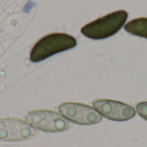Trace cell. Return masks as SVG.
I'll use <instances>...</instances> for the list:
<instances>
[{"label":"cell","instance_id":"6da1fadb","mask_svg":"<svg viewBox=\"0 0 147 147\" xmlns=\"http://www.w3.org/2000/svg\"><path fill=\"white\" fill-rule=\"evenodd\" d=\"M76 46L77 40L70 34L64 33L50 34L36 42L30 52L29 59L32 62H40Z\"/></svg>","mask_w":147,"mask_h":147},{"label":"cell","instance_id":"7a4b0ae2","mask_svg":"<svg viewBox=\"0 0 147 147\" xmlns=\"http://www.w3.org/2000/svg\"><path fill=\"white\" fill-rule=\"evenodd\" d=\"M127 17L126 10H117L84 25L81 33L92 40L106 39L115 34L124 26Z\"/></svg>","mask_w":147,"mask_h":147},{"label":"cell","instance_id":"3957f363","mask_svg":"<svg viewBox=\"0 0 147 147\" xmlns=\"http://www.w3.org/2000/svg\"><path fill=\"white\" fill-rule=\"evenodd\" d=\"M28 122L39 130L48 133H58L67 130L69 122L60 115L50 110H34L27 115Z\"/></svg>","mask_w":147,"mask_h":147},{"label":"cell","instance_id":"277c9868","mask_svg":"<svg viewBox=\"0 0 147 147\" xmlns=\"http://www.w3.org/2000/svg\"><path fill=\"white\" fill-rule=\"evenodd\" d=\"M59 110L65 119L79 125L96 124L102 118L93 108L77 102H64L59 106Z\"/></svg>","mask_w":147,"mask_h":147},{"label":"cell","instance_id":"5b68a950","mask_svg":"<svg viewBox=\"0 0 147 147\" xmlns=\"http://www.w3.org/2000/svg\"><path fill=\"white\" fill-rule=\"evenodd\" d=\"M35 128L28 122L16 118L0 120V140L3 141H22L33 138Z\"/></svg>","mask_w":147,"mask_h":147},{"label":"cell","instance_id":"8992f818","mask_svg":"<svg viewBox=\"0 0 147 147\" xmlns=\"http://www.w3.org/2000/svg\"><path fill=\"white\" fill-rule=\"evenodd\" d=\"M93 106L101 115L115 121H125L134 117L135 110L130 105L124 102L100 99L93 102Z\"/></svg>","mask_w":147,"mask_h":147},{"label":"cell","instance_id":"52a82bcc","mask_svg":"<svg viewBox=\"0 0 147 147\" xmlns=\"http://www.w3.org/2000/svg\"><path fill=\"white\" fill-rule=\"evenodd\" d=\"M125 30L129 34L147 39V18H136L128 22L125 27Z\"/></svg>","mask_w":147,"mask_h":147},{"label":"cell","instance_id":"ba28073f","mask_svg":"<svg viewBox=\"0 0 147 147\" xmlns=\"http://www.w3.org/2000/svg\"><path fill=\"white\" fill-rule=\"evenodd\" d=\"M136 110L143 119L147 121V102H142L137 104Z\"/></svg>","mask_w":147,"mask_h":147}]
</instances>
